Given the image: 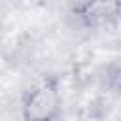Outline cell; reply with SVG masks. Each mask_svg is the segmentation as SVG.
Masks as SVG:
<instances>
[{
    "label": "cell",
    "instance_id": "cell-1",
    "mask_svg": "<svg viewBox=\"0 0 121 121\" xmlns=\"http://www.w3.org/2000/svg\"><path fill=\"white\" fill-rule=\"evenodd\" d=\"M62 110V96L59 91V81L53 76L38 81L21 102L23 121H57Z\"/></svg>",
    "mask_w": 121,
    "mask_h": 121
},
{
    "label": "cell",
    "instance_id": "cell-2",
    "mask_svg": "<svg viewBox=\"0 0 121 121\" xmlns=\"http://www.w3.org/2000/svg\"><path fill=\"white\" fill-rule=\"evenodd\" d=\"M81 26L100 30L121 21V0H81L72 9Z\"/></svg>",
    "mask_w": 121,
    "mask_h": 121
}]
</instances>
